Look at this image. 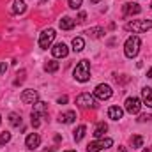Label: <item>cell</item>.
<instances>
[{"label": "cell", "instance_id": "6da1fadb", "mask_svg": "<svg viewBox=\"0 0 152 152\" xmlns=\"http://www.w3.org/2000/svg\"><path fill=\"white\" fill-rule=\"evenodd\" d=\"M73 75H75L76 81H81V83L88 81V80H90V62H88V60H80V62L76 64Z\"/></svg>", "mask_w": 152, "mask_h": 152}, {"label": "cell", "instance_id": "7a4b0ae2", "mask_svg": "<svg viewBox=\"0 0 152 152\" xmlns=\"http://www.w3.org/2000/svg\"><path fill=\"white\" fill-rule=\"evenodd\" d=\"M124 28L127 32H133V34H142V32H147L152 28V21L151 20H134V21H129L124 25Z\"/></svg>", "mask_w": 152, "mask_h": 152}, {"label": "cell", "instance_id": "3957f363", "mask_svg": "<svg viewBox=\"0 0 152 152\" xmlns=\"http://www.w3.org/2000/svg\"><path fill=\"white\" fill-rule=\"evenodd\" d=\"M140 46H142L140 37H138V36H131V37L126 41V44H124V53H126V57H127V58L136 57L138 51H140Z\"/></svg>", "mask_w": 152, "mask_h": 152}, {"label": "cell", "instance_id": "277c9868", "mask_svg": "<svg viewBox=\"0 0 152 152\" xmlns=\"http://www.w3.org/2000/svg\"><path fill=\"white\" fill-rule=\"evenodd\" d=\"M48 115V104L42 103V101H37L34 104V110H32V126L34 127H39L41 126V118Z\"/></svg>", "mask_w": 152, "mask_h": 152}, {"label": "cell", "instance_id": "5b68a950", "mask_svg": "<svg viewBox=\"0 0 152 152\" xmlns=\"http://www.w3.org/2000/svg\"><path fill=\"white\" fill-rule=\"evenodd\" d=\"M113 145V140L112 138H97L96 142L88 143L87 145V152H99L103 149H110Z\"/></svg>", "mask_w": 152, "mask_h": 152}, {"label": "cell", "instance_id": "8992f818", "mask_svg": "<svg viewBox=\"0 0 152 152\" xmlns=\"http://www.w3.org/2000/svg\"><path fill=\"white\" fill-rule=\"evenodd\" d=\"M76 104L80 108H97V103L94 99V96H90L88 92H83L76 97Z\"/></svg>", "mask_w": 152, "mask_h": 152}, {"label": "cell", "instance_id": "52a82bcc", "mask_svg": "<svg viewBox=\"0 0 152 152\" xmlns=\"http://www.w3.org/2000/svg\"><path fill=\"white\" fill-rule=\"evenodd\" d=\"M94 96H96L97 99H101V101H106V99H110V97L113 96V90H112V87H110V85L101 83V85H97V87H96Z\"/></svg>", "mask_w": 152, "mask_h": 152}, {"label": "cell", "instance_id": "ba28073f", "mask_svg": "<svg viewBox=\"0 0 152 152\" xmlns=\"http://www.w3.org/2000/svg\"><path fill=\"white\" fill-rule=\"evenodd\" d=\"M55 30L53 28H48V30H44L42 34H41V37H39V46L42 48V50H48L50 48V44L53 42V39H55Z\"/></svg>", "mask_w": 152, "mask_h": 152}, {"label": "cell", "instance_id": "9c48e42d", "mask_svg": "<svg viewBox=\"0 0 152 152\" xmlns=\"http://www.w3.org/2000/svg\"><path fill=\"white\" fill-rule=\"evenodd\" d=\"M140 110H142V101L138 97H127L126 99V112L127 113L136 115L140 113Z\"/></svg>", "mask_w": 152, "mask_h": 152}, {"label": "cell", "instance_id": "30bf717a", "mask_svg": "<svg viewBox=\"0 0 152 152\" xmlns=\"http://www.w3.org/2000/svg\"><path fill=\"white\" fill-rule=\"evenodd\" d=\"M37 99H39V96L34 88H27L21 94V103H25V104H36Z\"/></svg>", "mask_w": 152, "mask_h": 152}, {"label": "cell", "instance_id": "8fae6325", "mask_svg": "<svg viewBox=\"0 0 152 152\" xmlns=\"http://www.w3.org/2000/svg\"><path fill=\"white\" fill-rule=\"evenodd\" d=\"M67 53H69V50H67V46L64 42H58V44H55L51 48V55L55 58H64V57H67Z\"/></svg>", "mask_w": 152, "mask_h": 152}, {"label": "cell", "instance_id": "7c38bea8", "mask_svg": "<svg viewBox=\"0 0 152 152\" xmlns=\"http://www.w3.org/2000/svg\"><path fill=\"white\" fill-rule=\"evenodd\" d=\"M25 145H27V149H30V151H36L39 145H41V136H39L37 133H32V134H28V136H27V140H25Z\"/></svg>", "mask_w": 152, "mask_h": 152}, {"label": "cell", "instance_id": "4fadbf2b", "mask_svg": "<svg viewBox=\"0 0 152 152\" xmlns=\"http://www.w3.org/2000/svg\"><path fill=\"white\" fill-rule=\"evenodd\" d=\"M140 12H142V7L136 2H127L124 5V16H133V14H140Z\"/></svg>", "mask_w": 152, "mask_h": 152}, {"label": "cell", "instance_id": "5bb4252c", "mask_svg": "<svg viewBox=\"0 0 152 152\" xmlns=\"http://www.w3.org/2000/svg\"><path fill=\"white\" fill-rule=\"evenodd\" d=\"M108 117H110L112 120H120V118L124 117V110H122L120 106H110V110H108Z\"/></svg>", "mask_w": 152, "mask_h": 152}, {"label": "cell", "instance_id": "9a60e30c", "mask_svg": "<svg viewBox=\"0 0 152 152\" xmlns=\"http://www.w3.org/2000/svg\"><path fill=\"white\" fill-rule=\"evenodd\" d=\"M12 14H23L25 11H27V5H25V2L23 0H14L12 2Z\"/></svg>", "mask_w": 152, "mask_h": 152}, {"label": "cell", "instance_id": "2e32d148", "mask_svg": "<svg viewBox=\"0 0 152 152\" xmlns=\"http://www.w3.org/2000/svg\"><path fill=\"white\" fill-rule=\"evenodd\" d=\"M58 25H60L62 30H71V28H75V20L69 18V16H64V18L58 21Z\"/></svg>", "mask_w": 152, "mask_h": 152}, {"label": "cell", "instance_id": "e0dca14e", "mask_svg": "<svg viewBox=\"0 0 152 152\" xmlns=\"http://www.w3.org/2000/svg\"><path fill=\"white\" fill-rule=\"evenodd\" d=\"M142 97H143V103H145L149 108H152V88L143 87V88H142Z\"/></svg>", "mask_w": 152, "mask_h": 152}, {"label": "cell", "instance_id": "ac0fdd59", "mask_svg": "<svg viewBox=\"0 0 152 152\" xmlns=\"http://www.w3.org/2000/svg\"><path fill=\"white\" fill-rule=\"evenodd\" d=\"M106 131H108V124H106V122H99V124L96 126V129H94V136H96V138H103Z\"/></svg>", "mask_w": 152, "mask_h": 152}, {"label": "cell", "instance_id": "d6986e66", "mask_svg": "<svg viewBox=\"0 0 152 152\" xmlns=\"http://www.w3.org/2000/svg\"><path fill=\"white\" fill-rule=\"evenodd\" d=\"M76 118V113L75 112H66V113H62L58 117V120L62 122V124H73Z\"/></svg>", "mask_w": 152, "mask_h": 152}, {"label": "cell", "instance_id": "ffe728a7", "mask_svg": "<svg viewBox=\"0 0 152 152\" xmlns=\"http://www.w3.org/2000/svg\"><path fill=\"white\" fill-rule=\"evenodd\" d=\"M87 34H88L92 39H99V37H103L104 30H103L101 27H94V28H88V30H87Z\"/></svg>", "mask_w": 152, "mask_h": 152}, {"label": "cell", "instance_id": "44dd1931", "mask_svg": "<svg viewBox=\"0 0 152 152\" xmlns=\"http://www.w3.org/2000/svg\"><path fill=\"white\" fill-rule=\"evenodd\" d=\"M44 71H46V73H55V71H58V62L48 60V62L44 64Z\"/></svg>", "mask_w": 152, "mask_h": 152}, {"label": "cell", "instance_id": "7402d4cb", "mask_svg": "<svg viewBox=\"0 0 152 152\" xmlns=\"http://www.w3.org/2000/svg\"><path fill=\"white\" fill-rule=\"evenodd\" d=\"M85 133H87V127L85 126H78V129L75 131V142H81Z\"/></svg>", "mask_w": 152, "mask_h": 152}, {"label": "cell", "instance_id": "603a6c76", "mask_svg": "<svg viewBox=\"0 0 152 152\" xmlns=\"http://www.w3.org/2000/svg\"><path fill=\"white\" fill-rule=\"evenodd\" d=\"M9 122H11V126H14V127H20V126H21V115L11 113V115H9Z\"/></svg>", "mask_w": 152, "mask_h": 152}, {"label": "cell", "instance_id": "cb8c5ba5", "mask_svg": "<svg viewBox=\"0 0 152 152\" xmlns=\"http://www.w3.org/2000/svg\"><path fill=\"white\" fill-rule=\"evenodd\" d=\"M83 48H85V41H83V39L81 37L73 39V50H75V51H81Z\"/></svg>", "mask_w": 152, "mask_h": 152}, {"label": "cell", "instance_id": "d4e9b609", "mask_svg": "<svg viewBox=\"0 0 152 152\" xmlns=\"http://www.w3.org/2000/svg\"><path fill=\"white\" fill-rule=\"evenodd\" d=\"M131 145H133V149H140V147L143 145V136L134 134V136L131 138Z\"/></svg>", "mask_w": 152, "mask_h": 152}, {"label": "cell", "instance_id": "484cf974", "mask_svg": "<svg viewBox=\"0 0 152 152\" xmlns=\"http://www.w3.org/2000/svg\"><path fill=\"white\" fill-rule=\"evenodd\" d=\"M7 142H11V133H7V131H5V133H2V134H0V143H2V145H5Z\"/></svg>", "mask_w": 152, "mask_h": 152}, {"label": "cell", "instance_id": "4316f807", "mask_svg": "<svg viewBox=\"0 0 152 152\" xmlns=\"http://www.w3.org/2000/svg\"><path fill=\"white\" fill-rule=\"evenodd\" d=\"M81 2L83 0H69V7L71 9H80L81 7Z\"/></svg>", "mask_w": 152, "mask_h": 152}, {"label": "cell", "instance_id": "83f0119b", "mask_svg": "<svg viewBox=\"0 0 152 152\" xmlns=\"http://www.w3.org/2000/svg\"><path fill=\"white\" fill-rule=\"evenodd\" d=\"M85 20H87V14H85V12H80V14H78V18H76V21H78V23H83Z\"/></svg>", "mask_w": 152, "mask_h": 152}, {"label": "cell", "instance_id": "f1b7e54d", "mask_svg": "<svg viewBox=\"0 0 152 152\" xmlns=\"http://www.w3.org/2000/svg\"><path fill=\"white\" fill-rule=\"evenodd\" d=\"M7 71V64L5 62H0V75H4Z\"/></svg>", "mask_w": 152, "mask_h": 152}, {"label": "cell", "instance_id": "f546056e", "mask_svg": "<svg viewBox=\"0 0 152 152\" xmlns=\"http://www.w3.org/2000/svg\"><path fill=\"white\" fill-rule=\"evenodd\" d=\"M151 118H152V115H142L138 120H140V122H147V120H151Z\"/></svg>", "mask_w": 152, "mask_h": 152}, {"label": "cell", "instance_id": "4dcf8cb0", "mask_svg": "<svg viewBox=\"0 0 152 152\" xmlns=\"http://www.w3.org/2000/svg\"><path fill=\"white\" fill-rule=\"evenodd\" d=\"M67 103V96H62V97H58V104H66Z\"/></svg>", "mask_w": 152, "mask_h": 152}, {"label": "cell", "instance_id": "1f68e13d", "mask_svg": "<svg viewBox=\"0 0 152 152\" xmlns=\"http://www.w3.org/2000/svg\"><path fill=\"white\" fill-rule=\"evenodd\" d=\"M147 76H149V78H152V67L149 69V71H147Z\"/></svg>", "mask_w": 152, "mask_h": 152}, {"label": "cell", "instance_id": "d6a6232c", "mask_svg": "<svg viewBox=\"0 0 152 152\" xmlns=\"http://www.w3.org/2000/svg\"><path fill=\"white\" fill-rule=\"evenodd\" d=\"M90 2H92V4H99L101 0H90Z\"/></svg>", "mask_w": 152, "mask_h": 152}, {"label": "cell", "instance_id": "836d02e7", "mask_svg": "<svg viewBox=\"0 0 152 152\" xmlns=\"http://www.w3.org/2000/svg\"><path fill=\"white\" fill-rule=\"evenodd\" d=\"M118 152H126V149H122V147H120V149H118Z\"/></svg>", "mask_w": 152, "mask_h": 152}, {"label": "cell", "instance_id": "e575fe53", "mask_svg": "<svg viewBox=\"0 0 152 152\" xmlns=\"http://www.w3.org/2000/svg\"><path fill=\"white\" fill-rule=\"evenodd\" d=\"M143 152H152V151H149V149H145V151H143Z\"/></svg>", "mask_w": 152, "mask_h": 152}, {"label": "cell", "instance_id": "d590c367", "mask_svg": "<svg viewBox=\"0 0 152 152\" xmlns=\"http://www.w3.org/2000/svg\"><path fill=\"white\" fill-rule=\"evenodd\" d=\"M64 152H76V151H64Z\"/></svg>", "mask_w": 152, "mask_h": 152}, {"label": "cell", "instance_id": "8d00e7d4", "mask_svg": "<svg viewBox=\"0 0 152 152\" xmlns=\"http://www.w3.org/2000/svg\"><path fill=\"white\" fill-rule=\"evenodd\" d=\"M0 124H2V117H0Z\"/></svg>", "mask_w": 152, "mask_h": 152}, {"label": "cell", "instance_id": "74e56055", "mask_svg": "<svg viewBox=\"0 0 152 152\" xmlns=\"http://www.w3.org/2000/svg\"><path fill=\"white\" fill-rule=\"evenodd\" d=\"M151 9H152V4H151Z\"/></svg>", "mask_w": 152, "mask_h": 152}, {"label": "cell", "instance_id": "f35d334b", "mask_svg": "<svg viewBox=\"0 0 152 152\" xmlns=\"http://www.w3.org/2000/svg\"><path fill=\"white\" fill-rule=\"evenodd\" d=\"M151 151H152V149H151Z\"/></svg>", "mask_w": 152, "mask_h": 152}]
</instances>
